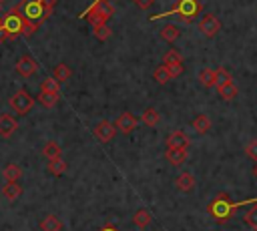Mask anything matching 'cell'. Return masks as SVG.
<instances>
[{
	"instance_id": "6da1fadb",
	"label": "cell",
	"mask_w": 257,
	"mask_h": 231,
	"mask_svg": "<svg viewBox=\"0 0 257 231\" xmlns=\"http://www.w3.org/2000/svg\"><path fill=\"white\" fill-rule=\"evenodd\" d=\"M0 24L4 26V30L10 34V38L12 36H18V34H32L40 24H34V22H28L22 14H20V8L18 6H14L8 14H4L2 18H0Z\"/></svg>"
},
{
	"instance_id": "7a4b0ae2",
	"label": "cell",
	"mask_w": 257,
	"mask_h": 231,
	"mask_svg": "<svg viewBox=\"0 0 257 231\" xmlns=\"http://www.w3.org/2000/svg\"><path fill=\"white\" fill-rule=\"evenodd\" d=\"M203 10V4L199 0H177L175 6L163 14H155L151 16V20H159V18H167V16H179L183 22H193Z\"/></svg>"
},
{
	"instance_id": "3957f363",
	"label": "cell",
	"mask_w": 257,
	"mask_h": 231,
	"mask_svg": "<svg viewBox=\"0 0 257 231\" xmlns=\"http://www.w3.org/2000/svg\"><path fill=\"white\" fill-rule=\"evenodd\" d=\"M235 209H237V205L229 199L227 193H219V195L209 203V207H207L209 215H211L213 219L221 221V223H225L227 219H231V215L235 213Z\"/></svg>"
},
{
	"instance_id": "277c9868",
	"label": "cell",
	"mask_w": 257,
	"mask_h": 231,
	"mask_svg": "<svg viewBox=\"0 0 257 231\" xmlns=\"http://www.w3.org/2000/svg\"><path fill=\"white\" fill-rule=\"evenodd\" d=\"M18 8H20V14H22L28 22H34V24H42V20H44L46 16H50V14L46 12V6H44L42 0H22V2L18 4Z\"/></svg>"
},
{
	"instance_id": "5b68a950",
	"label": "cell",
	"mask_w": 257,
	"mask_h": 231,
	"mask_svg": "<svg viewBox=\"0 0 257 231\" xmlns=\"http://www.w3.org/2000/svg\"><path fill=\"white\" fill-rule=\"evenodd\" d=\"M8 104H10L12 110H16V114H28L32 110V106H34V98H32V94L28 90L20 88L10 96Z\"/></svg>"
},
{
	"instance_id": "8992f818",
	"label": "cell",
	"mask_w": 257,
	"mask_h": 231,
	"mask_svg": "<svg viewBox=\"0 0 257 231\" xmlns=\"http://www.w3.org/2000/svg\"><path fill=\"white\" fill-rule=\"evenodd\" d=\"M199 30H201L203 36L213 38V36L221 30V22H219V18H217L215 14H205V16L201 18V22H199Z\"/></svg>"
},
{
	"instance_id": "52a82bcc",
	"label": "cell",
	"mask_w": 257,
	"mask_h": 231,
	"mask_svg": "<svg viewBox=\"0 0 257 231\" xmlns=\"http://www.w3.org/2000/svg\"><path fill=\"white\" fill-rule=\"evenodd\" d=\"M92 135H94L100 143H108V141H112V137L116 135V125H112L110 121H98L96 127L92 129Z\"/></svg>"
},
{
	"instance_id": "ba28073f",
	"label": "cell",
	"mask_w": 257,
	"mask_h": 231,
	"mask_svg": "<svg viewBox=\"0 0 257 231\" xmlns=\"http://www.w3.org/2000/svg\"><path fill=\"white\" fill-rule=\"evenodd\" d=\"M36 70H38L36 58H32L30 54H24V56L18 58V62H16V72H18V74H22V76H32Z\"/></svg>"
},
{
	"instance_id": "9c48e42d",
	"label": "cell",
	"mask_w": 257,
	"mask_h": 231,
	"mask_svg": "<svg viewBox=\"0 0 257 231\" xmlns=\"http://www.w3.org/2000/svg\"><path fill=\"white\" fill-rule=\"evenodd\" d=\"M114 125H116V131H120V133L128 135L131 131H135V129H137V117H135V114H131L128 110H124V112H120V114H118V119L114 121Z\"/></svg>"
},
{
	"instance_id": "30bf717a",
	"label": "cell",
	"mask_w": 257,
	"mask_h": 231,
	"mask_svg": "<svg viewBox=\"0 0 257 231\" xmlns=\"http://www.w3.org/2000/svg\"><path fill=\"white\" fill-rule=\"evenodd\" d=\"M88 12H98V14H102V16L108 20V18H112V14H114V6H112L108 0H96L90 8L84 10V14H88ZM84 14H82V16H84Z\"/></svg>"
},
{
	"instance_id": "8fae6325",
	"label": "cell",
	"mask_w": 257,
	"mask_h": 231,
	"mask_svg": "<svg viewBox=\"0 0 257 231\" xmlns=\"http://www.w3.org/2000/svg\"><path fill=\"white\" fill-rule=\"evenodd\" d=\"M167 147L171 149H187L189 147V137L183 131H175L167 137Z\"/></svg>"
},
{
	"instance_id": "7c38bea8",
	"label": "cell",
	"mask_w": 257,
	"mask_h": 231,
	"mask_svg": "<svg viewBox=\"0 0 257 231\" xmlns=\"http://www.w3.org/2000/svg\"><path fill=\"white\" fill-rule=\"evenodd\" d=\"M187 149H171V147H167V153H165V159L171 163V165H175V167H179V165H183L185 161H187Z\"/></svg>"
},
{
	"instance_id": "4fadbf2b",
	"label": "cell",
	"mask_w": 257,
	"mask_h": 231,
	"mask_svg": "<svg viewBox=\"0 0 257 231\" xmlns=\"http://www.w3.org/2000/svg\"><path fill=\"white\" fill-rule=\"evenodd\" d=\"M18 123L12 114H0V137H10L16 131Z\"/></svg>"
},
{
	"instance_id": "5bb4252c",
	"label": "cell",
	"mask_w": 257,
	"mask_h": 231,
	"mask_svg": "<svg viewBox=\"0 0 257 231\" xmlns=\"http://www.w3.org/2000/svg\"><path fill=\"white\" fill-rule=\"evenodd\" d=\"M217 92H219V96H221L223 100H233V98L237 96L239 88H237V84H235L233 80H229V82H225V84L217 86Z\"/></svg>"
},
{
	"instance_id": "9a60e30c",
	"label": "cell",
	"mask_w": 257,
	"mask_h": 231,
	"mask_svg": "<svg viewBox=\"0 0 257 231\" xmlns=\"http://www.w3.org/2000/svg\"><path fill=\"white\" fill-rule=\"evenodd\" d=\"M175 185H177V189H179V191L189 193V191H193V189H195V177H193L191 173H181V175L177 177Z\"/></svg>"
},
{
	"instance_id": "2e32d148",
	"label": "cell",
	"mask_w": 257,
	"mask_h": 231,
	"mask_svg": "<svg viewBox=\"0 0 257 231\" xmlns=\"http://www.w3.org/2000/svg\"><path fill=\"white\" fill-rule=\"evenodd\" d=\"M22 193V187L18 185V181H6V185L2 187V195L8 199V201H14L18 199Z\"/></svg>"
},
{
	"instance_id": "e0dca14e",
	"label": "cell",
	"mask_w": 257,
	"mask_h": 231,
	"mask_svg": "<svg viewBox=\"0 0 257 231\" xmlns=\"http://www.w3.org/2000/svg\"><path fill=\"white\" fill-rule=\"evenodd\" d=\"M133 223H135L139 229H147V227L153 223V217H151V213H149L147 209H139V211H135V215H133Z\"/></svg>"
},
{
	"instance_id": "ac0fdd59",
	"label": "cell",
	"mask_w": 257,
	"mask_h": 231,
	"mask_svg": "<svg viewBox=\"0 0 257 231\" xmlns=\"http://www.w3.org/2000/svg\"><path fill=\"white\" fill-rule=\"evenodd\" d=\"M179 36H181V30H179L177 24H165L161 28V38L167 40V42H175Z\"/></svg>"
},
{
	"instance_id": "d6986e66",
	"label": "cell",
	"mask_w": 257,
	"mask_h": 231,
	"mask_svg": "<svg viewBox=\"0 0 257 231\" xmlns=\"http://www.w3.org/2000/svg\"><path fill=\"white\" fill-rule=\"evenodd\" d=\"M40 229L42 231H60L62 229V223L56 215H46L42 221H40Z\"/></svg>"
},
{
	"instance_id": "ffe728a7",
	"label": "cell",
	"mask_w": 257,
	"mask_h": 231,
	"mask_svg": "<svg viewBox=\"0 0 257 231\" xmlns=\"http://www.w3.org/2000/svg\"><path fill=\"white\" fill-rule=\"evenodd\" d=\"M153 78H155L159 84H167V82L173 78V74H171V70H169L167 64H159V66L155 68V72H153Z\"/></svg>"
},
{
	"instance_id": "44dd1931",
	"label": "cell",
	"mask_w": 257,
	"mask_h": 231,
	"mask_svg": "<svg viewBox=\"0 0 257 231\" xmlns=\"http://www.w3.org/2000/svg\"><path fill=\"white\" fill-rule=\"evenodd\" d=\"M40 92H52V94H60V82L54 76H46L40 82Z\"/></svg>"
},
{
	"instance_id": "7402d4cb",
	"label": "cell",
	"mask_w": 257,
	"mask_h": 231,
	"mask_svg": "<svg viewBox=\"0 0 257 231\" xmlns=\"http://www.w3.org/2000/svg\"><path fill=\"white\" fill-rule=\"evenodd\" d=\"M191 127H193V129H195L199 135H205V133L211 129V119H209L207 114H197Z\"/></svg>"
},
{
	"instance_id": "603a6c76",
	"label": "cell",
	"mask_w": 257,
	"mask_h": 231,
	"mask_svg": "<svg viewBox=\"0 0 257 231\" xmlns=\"http://www.w3.org/2000/svg\"><path fill=\"white\" fill-rule=\"evenodd\" d=\"M64 171H66V161H64V159L56 157V159H50V161H48V173H50V175L60 177V175H64Z\"/></svg>"
},
{
	"instance_id": "cb8c5ba5",
	"label": "cell",
	"mask_w": 257,
	"mask_h": 231,
	"mask_svg": "<svg viewBox=\"0 0 257 231\" xmlns=\"http://www.w3.org/2000/svg\"><path fill=\"white\" fill-rule=\"evenodd\" d=\"M42 155H44V159H56V157H60V145L56 143V141H48V143H44V147H42Z\"/></svg>"
},
{
	"instance_id": "d4e9b609",
	"label": "cell",
	"mask_w": 257,
	"mask_h": 231,
	"mask_svg": "<svg viewBox=\"0 0 257 231\" xmlns=\"http://www.w3.org/2000/svg\"><path fill=\"white\" fill-rule=\"evenodd\" d=\"M58 82H64V80H68L70 76H72V70H70V66L68 64H64V62H60V64H56L54 66V74H52Z\"/></svg>"
},
{
	"instance_id": "484cf974",
	"label": "cell",
	"mask_w": 257,
	"mask_h": 231,
	"mask_svg": "<svg viewBox=\"0 0 257 231\" xmlns=\"http://www.w3.org/2000/svg\"><path fill=\"white\" fill-rule=\"evenodd\" d=\"M141 121H143L147 127H157V125H159V121H161V117H159V112H157L153 106H149V108L143 112Z\"/></svg>"
},
{
	"instance_id": "4316f807",
	"label": "cell",
	"mask_w": 257,
	"mask_h": 231,
	"mask_svg": "<svg viewBox=\"0 0 257 231\" xmlns=\"http://www.w3.org/2000/svg\"><path fill=\"white\" fill-rule=\"evenodd\" d=\"M199 82L203 84V86H215V70L213 68H203L201 72H199Z\"/></svg>"
},
{
	"instance_id": "83f0119b",
	"label": "cell",
	"mask_w": 257,
	"mask_h": 231,
	"mask_svg": "<svg viewBox=\"0 0 257 231\" xmlns=\"http://www.w3.org/2000/svg\"><path fill=\"white\" fill-rule=\"evenodd\" d=\"M4 179L6 181H18L20 177H22V169L18 167V165H14V163H10V165H6L4 167Z\"/></svg>"
},
{
	"instance_id": "f1b7e54d",
	"label": "cell",
	"mask_w": 257,
	"mask_h": 231,
	"mask_svg": "<svg viewBox=\"0 0 257 231\" xmlns=\"http://www.w3.org/2000/svg\"><path fill=\"white\" fill-rule=\"evenodd\" d=\"M177 62H183V56L177 48H169L163 56V64H177Z\"/></svg>"
},
{
	"instance_id": "f546056e",
	"label": "cell",
	"mask_w": 257,
	"mask_h": 231,
	"mask_svg": "<svg viewBox=\"0 0 257 231\" xmlns=\"http://www.w3.org/2000/svg\"><path fill=\"white\" fill-rule=\"evenodd\" d=\"M84 18L90 22L92 30L98 28V26H104V24H106V18H104L102 14H98V12H88V14H84Z\"/></svg>"
},
{
	"instance_id": "4dcf8cb0",
	"label": "cell",
	"mask_w": 257,
	"mask_h": 231,
	"mask_svg": "<svg viewBox=\"0 0 257 231\" xmlns=\"http://www.w3.org/2000/svg\"><path fill=\"white\" fill-rule=\"evenodd\" d=\"M229 80H233L231 74H229V70L223 68V66H219V68L215 70V86H221V84H225V82H229Z\"/></svg>"
},
{
	"instance_id": "1f68e13d",
	"label": "cell",
	"mask_w": 257,
	"mask_h": 231,
	"mask_svg": "<svg viewBox=\"0 0 257 231\" xmlns=\"http://www.w3.org/2000/svg\"><path fill=\"white\" fill-rule=\"evenodd\" d=\"M245 225H247L249 229L257 231V205H255V207H251V209L245 213Z\"/></svg>"
},
{
	"instance_id": "d6a6232c",
	"label": "cell",
	"mask_w": 257,
	"mask_h": 231,
	"mask_svg": "<svg viewBox=\"0 0 257 231\" xmlns=\"http://www.w3.org/2000/svg\"><path fill=\"white\" fill-rule=\"evenodd\" d=\"M38 100H40L44 106L52 108V106L58 102V94H52V92H40V94H38Z\"/></svg>"
},
{
	"instance_id": "836d02e7",
	"label": "cell",
	"mask_w": 257,
	"mask_h": 231,
	"mask_svg": "<svg viewBox=\"0 0 257 231\" xmlns=\"http://www.w3.org/2000/svg\"><path fill=\"white\" fill-rule=\"evenodd\" d=\"M245 155L257 163V139H251V141L245 145Z\"/></svg>"
},
{
	"instance_id": "e575fe53",
	"label": "cell",
	"mask_w": 257,
	"mask_h": 231,
	"mask_svg": "<svg viewBox=\"0 0 257 231\" xmlns=\"http://www.w3.org/2000/svg\"><path fill=\"white\" fill-rule=\"evenodd\" d=\"M92 32H94L96 40H106V38H108V36L112 34V30H110V28H108L106 24H104V26H98V28H94Z\"/></svg>"
},
{
	"instance_id": "d590c367",
	"label": "cell",
	"mask_w": 257,
	"mask_h": 231,
	"mask_svg": "<svg viewBox=\"0 0 257 231\" xmlns=\"http://www.w3.org/2000/svg\"><path fill=\"white\" fill-rule=\"evenodd\" d=\"M167 66H169V70H171L173 78H177L179 74H183V62H177V64H167Z\"/></svg>"
},
{
	"instance_id": "8d00e7d4",
	"label": "cell",
	"mask_w": 257,
	"mask_h": 231,
	"mask_svg": "<svg viewBox=\"0 0 257 231\" xmlns=\"http://www.w3.org/2000/svg\"><path fill=\"white\" fill-rule=\"evenodd\" d=\"M141 10H149L153 4H155V0H133Z\"/></svg>"
},
{
	"instance_id": "74e56055",
	"label": "cell",
	"mask_w": 257,
	"mask_h": 231,
	"mask_svg": "<svg viewBox=\"0 0 257 231\" xmlns=\"http://www.w3.org/2000/svg\"><path fill=\"white\" fill-rule=\"evenodd\" d=\"M44 2V6H46V12L48 14H52V10H54V4H56V0H42Z\"/></svg>"
},
{
	"instance_id": "f35d334b",
	"label": "cell",
	"mask_w": 257,
	"mask_h": 231,
	"mask_svg": "<svg viewBox=\"0 0 257 231\" xmlns=\"http://www.w3.org/2000/svg\"><path fill=\"white\" fill-rule=\"evenodd\" d=\"M8 38H10V34H8V32L4 30V26L0 24V42H4V40H8Z\"/></svg>"
},
{
	"instance_id": "ab89813d",
	"label": "cell",
	"mask_w": 257,
	"mask_h": 231,
	"mask_svg": "<svg viewBox=\"0 0 257 231\" xmlns=\"http://www.w3.org/2000/svg\"><path fill=\"white\" fill-rule=\"evenodd\" d=\"M100 231H116V229H114V227H112V225H106V227H102V229H100Z\"/></svg>"
},
{
	"instance_id": "60d3db41",
	"label": "cell",
	"mask_w": 257,
	"mask_h": 231,
	"mask_svg": "<svg viewBox=\"0 0 257 231\" xmlns=\"http://www.w3.org/2000/svg\"><path fill=\"white\" fill-rule=\"evenodd\" d=\"M253 173H255V175H257V165H255V169H253Z\"/></svg>"
},
{
	"instance_id": "b9f144b4",
	"label": "cell",
	"mask_w": 257,
	"mask_h": 231,
	"mask_svg": "<svg viewBox=\"0 0 257 231\" xmlns=\"http://www.w3.org/2000/svg\"><path fill=\"white\" fill-rule=\"evenodd\" d=\"M2 2H4V0H0V4H2Z\"/></svg>"
}]
</instances>
